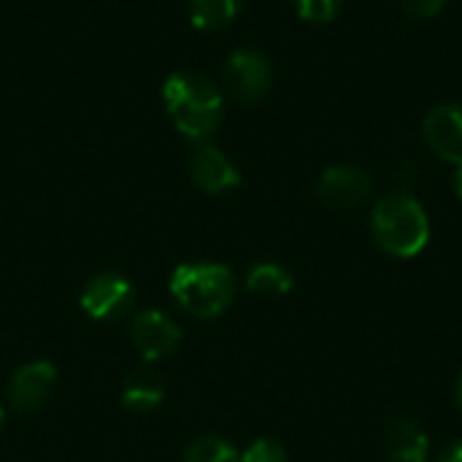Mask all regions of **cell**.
<instances>
[{"mask_svg":"<svg viewBox=\"0 0 462 462\" xmlns=\"http://www.w3.org/2000/svg\"><path fill=\"white\" fill-rule=\"evenodd\" d=\"M130 341L138 349V355L149 363L165 360L176 352L181 333L179 328L160 311H141L130 325Z\"/></svg>","mask_w":462,"mask_h":462,"instance_id":"cell-8","label":"cell"},{"mask_svg":"<svg viewBox=\"0 0 462 462\" xmlns=\"http://www.w3.org/2000/svg\"><path fill=\"white\" fill-rule=\"evenodd\" d=\"M241 8V0H189V22L203 32L227 27Z\"/></svg>","mask_w":462,"mask_h":462,"instance_id":"cell-13","label":"cell"},{"mask_svg":"<svg viewBox=\"0 0 462 462\" xmlns=\"http://www.w3.org/2000/svg\"><path fill=\"white\" fill-rule=\"evenodd\" d=\"M0 428H3V409H0Z\"/></svg>","mask_w":462,"mask_h":462,"instance_id":"cell-22","label":"cell"},{"mask_svg":"<svg viewBox=\"0 0 462 462\" xmlns=\"http://www.w3.org/2000/svg\"><path fill=\"white\" fill-rule=\"evenodd\" d=\"M401 5L417 16V19H430L436 14H441V8L447 5V0H401Z\"/></svg>","mask_w":462,"mask_h":462,"instance_id":"cell-18","label":"cell"},{"mask_svg":"<svg viewBox=\"0 0 462 462\" xmlns=\"http://www.w3.org/2000/svg\"><path fill=\"white\" fill-rule=\"evenodd\" d=\"M241 462H287V452L279 441L260 439L241 455Z\"/></svg>","mask_w":462,"mask_h":462,"instance_id":"cell-17","label":"cell"},{"mask_svg":"<svg viewBox=\"0 0 462 462\" xmlns=\"http://www.w3.org/2000/svg\"><path fill=\"white\" fill-rule=\"evenodd\" d=\"M425 143L441 160L462 165V106L460 103H441L430 108L422 119Z\"/></svg>","mask_w":462,"mask_h":462,"instance_id":"cell-7","label":"cell"},{"mask_svg":"<svg viewBox=\"0 0 462 462\" xmlns=\"http://www.w3.org/2000/svg\"><path fill=\"white\" fill-rule=\"evenodd\" d=\"M371 189H374V179L360 165H330L317 181L319 200L338 211L357 208L360 203L368 200Z\"/></svg>","mask_w":462,"mask_h":462,"instance_id":"cell-5","label":"cell"},{"mask_svg":"<svg viewBox=\"0 0 462 462\" xmlns=\"http://www.w3.org/2000/svg\"><path fill=\"white\" fill-rule=\"evenodd\" d=\"M246 290L254 292V295H265V298H273V295H284L292 290V276L287 268L276 265V263H260L249 271L246 276Z\"/></svg>","mask_w":462,"mask_h":462,"instance_id":"cell-14","label":"cell"},{"mask_svg":"<svg viewBox=\"0 0 462 462\" xmlns=\"http://www.w3.org/2000/svg\"><path fill=\"white\" fill-rule=\"evenodd\" d=\"M162 398H165V387L149 371H135L133 376H127V382L122 387V403H125V409H130L135 414L154 411L162 403Z\"/></svg>","mask_w":462,"mask_h":462,"instance_id":"cell-12","label":"cell"},{"mask_svg":"<svg viewBox=\"0 0 462 462\" xmlns=\"http://www.w3.org/2000/svg\"><path fill=\"white\" fill-rule=\"evenodd\" d=\"M81 309L100 322H116L133 309V284L119 273H97L81 292Z\"/></svg>","mask_w":462,"mask_h":462,"instance_id":"cell-6","label":"cell"},{"mask_svg":"<svg viewBox=\"0 0 462 462\" xmlns=\"http://www.w3.org/2000/svg\"><path fill=\"white\" fill-rule=\"evenodd\" d=\"M189 173H192L195 184L203 192H211V195L230 192L233 187L241 184V173L233 165V160L222 149H217L211 143H203V146H198L192 152V157H189Z\"/></svg>","mask_w":462,"mask_h":462,"instance_id":"cell-9","label":"cell"},{"mask_svg":"<svg viewBox=\"0 0 462 462\" xmlns=\"http://www.w3.org/2000/svg\"><path fill=\"white\" fill-rule=\"evenodd\" d=\"M233 292V273L217 263H187L179 265L171 276V295L176 303L200 319L219 317L230 306Z\"/></svg>","mask_w":462,"mask_h":462,"instance_id":"cell-3","label":"cell"},{"mask_svg":"<svg viewBox=\"0 0 462 462\" xmlns=\"http://www.w3.org/2000/svg\"><path fill=\"white\" fill-rule=\"evenodd\" d=\"M162 103L176 130L192 141H206L222 122V89L198 70H179L162 84Z\"/></svg>","mask_w":462,"mask_h":462,"instance_id":"cell-1","label":"cell"},{"mask_svg":"<svg viewBox=\"0 0 462 462\" xmlns=\"http://www.w3.org/2000/svg\"><path fill=\"white\" fill-rule=\"evenodd\" d=\"M371 233L393 257H414L428 246L430 219L411 192H390L371 211Z\"/></svg>","mask_w":462,"mask_h":462,"instance_id":"cell-2","label":"cell"},{"mask_svg":"<svg viewBox=\"0 0 462 462\" xmlns=\"http://www.w3.org/2000/svg\"><path fill=\"white\" fill-rule=\"evenodd\" d=\"M452 184H455L457 198L462 200V165H455V179H452Z\"/></svg>","mask_w":462,"mask_h":462,"instance_id":"cell-20","label":"cell"},{"mask_svg":"<svg viewBox=\"0 0 462 462\" xmlns=\"http://www.w3.org/2000/svg\"><path fill=\"white\" fill-rule=\"evenodd\" d=\"M344 3L346 0H295V8L300 19L314 24H328L341 14Z\"/></svg>","mask_w":462,"mask_h":462,"instance_id":"cell-16","label":"cell"},{"mask_svg":"<svg viewBox=\"0 0 462 462\" xmlns=\"http://www.w3.org/2000/svg\"><path fill=\"white\" fill-rule=\"evenodd\" d=\"M54 382H57V371L51 363H30V365L19 368L14 374L11 390H8L11 406L22 414L38 411L49 401Z\"/></svg>","mask_w":462,"mask_h":462,"instance_id":"cell-10","label":"cell"},{"mask_svg":"<svg viewBox=\"0 0 462 462\" xmlns=\"http://www.w3.org/2000/svg\"><path fill=\"white\" fill-rule=\"evenodd\" d=\"M455 398H457V403H460L462 409V371L460 376H457V384H455Z\"/></svg>","mask_w":462,"mask_h":462,"instance_id":"cell-21","label":"cell"},{"mask_svg":"<svg viewBox=\"0 0 462 462\" xmlns=\"http://www.w3.org/2000/svg\"><path fill=\"white\" fill-rule=\"evenodd\" d=\"M384 447L395 462H428L430 455V439L425 428L411 417H401L387 428Z\"/></svg>","mask_w":462,"mask_h":462,"instance_id":"cell-11","label":"cell"},{"mask_svg":"<svg viewBox=\"0 0 462 462\" xmlns=\"http://www.w3.org/2000/svg\"><path fill=\"white\" fill-rule=\"evenodd\" d=\"M271 65L254 49H238L225 65V89L238 103H257L271 89Z\"/></svg>","mask_w":462,"mask_h":462,"instance_id":"cell-4","label":"cell"},{"mask_svg":"<svg viewBox=\"0 0 462 462\" xmlns=\"http://www.w3.org/2000/svg\"><path fill=\"white\" fill-rule=\"evenodd\" d=\"M184 462H241V455L227 441L214 439V436H206V439H198L187 449Z\"/></svg>","mask_w":462,"mask_h":462,"instance_id":"cell-15","label":"cell"},{"mask_svg":"<svg viewBox=\"0 0 462 462\" xmlns=\"http://www.w3.org/2000/svg\"><path fill=\"white\" fill-rule=\"evenodd\" d=\"M439 462H462V441H455V444L441 455V460Z\"/></svg>","mask_w":462,"mask_h":462,"instance_id":"cell-19","label":"cell"}]
</instances>
